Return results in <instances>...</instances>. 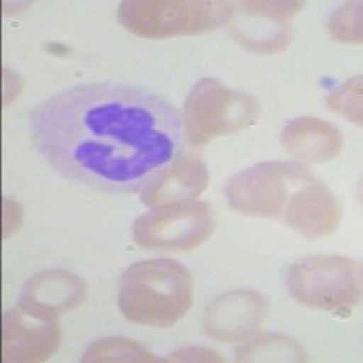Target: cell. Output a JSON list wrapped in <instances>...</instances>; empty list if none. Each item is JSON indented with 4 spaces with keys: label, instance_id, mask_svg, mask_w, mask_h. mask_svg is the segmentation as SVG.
Segmentation results:
<instances>
[{
    "label": "cell",
    "instance_id": "obj_1",
    "mask_svg": "<svg viewBox=\"0 0 363 363\" xmlns=\"http://www.w3.org/2000/svg\"><path fill=\"white\" fill-rule=\"evenodd\" d=\"M182 129L164 96L116 82L66 87L29 115L35 151L55 173L118 194L144 191L182 153Z\"/></svg>",
    "mask_w": 363,
    "mask_h": 363
},
{
    "label": "cell",
    "instance_id": "obj_2",
    "mask_svg": "<svg viewBox=\"0 0 363 363\" xmlns=\"http://www.w3.org/2000/svg\"><path fill=\"white\" fill-rule=\"evenodd\" d=\"M193 296V274L180 262L165 258L138 262L120 278V313L138 325L173 327L189 313Z\"/></svg>",
    "mask_w": 363,
    "mask_h": 363
},
{
    "label": "cell",
    "instance_id": "obj_3",
    "mask_svg": "<svg viewBox=\"0 0 363 363\" xmlns=\"http://www.w3.org/2000/svg\"><path fill=\"white\" fill-rule=\"evenodd\" d=\"M233 4L220 0H125L120 24L142 38L211 33L233 18Z\"/></svg>",
    "mask_w": 363,
    "mask_h": 363
},
{
    "label": "cell",
    "instance_id": "obj_4",
    "mask_svg": "<svg viewBox=\"0 0 363 363\" xmlns=\"http://www.w3.org/2000/svg\"><path fill=\"white\" fill-rule=\"evenodd\" d=\"M258 116L260 106L247 93L229 89L215 79H202L194 84L184 106V138L200 147L249 128Z\"/></svg>",
    "mask_w": 363,
    "mask_h": 363
},
{
    "label": "cell",
    "instance_id": "obj_5",
    "mask_svg": "<svg viewBox=\"0 0 363 363\" xmlns=\"http://www.w3.org/2000/svg\"><path fill=\"white\" fill-rule=\"evenodd\" d=\"M287 291L309 309H351L362 301V265L347 256H309L289 269Z\"/></svg>",
    "mask_w": 363,
    "mask_h": 363
},
{
    "label": "cell",
    "instance_id": "obj_6",
    "mask_svg": "<svg viewBox=\"0 0 363 363\" xmlns=\"http://www.w3.org/2000/svg\"><path fill=\"white\" fill-rule=\"evenodd\" d=\"M313 177L298 162H265L235 174L225 187L227 202L236 213L258 218L281 216L293 186ZM298 187V186H296Z\"/></svg>",
    "mask_w": 363,
    "mask_h": 363
},
{
    "label": "cell",
    "instance_id": "obj_7",
    "mask_svg": "<svg viewBox=\"0 0 363 363\" xmlns=\"http://www.w3.org/2000/svg\"><path fill=\"white\" fill-rule=\"evenodd\" d=\"M215 231V218L206 202L189 200L158 207L135 220L133 240L138 247L191 251Z\"/></svg>",
    "mask_w": 363,
    "mask_h": 363
},
{
    "label": "cell",
    "instance_id": "obj_8",
    "mask_svg": "<svg viewBox=\"0 0 363 363\" xmlns=\"http://www.w3.org/2000/svg\"><path fill=\"white\" fill-rule=\"evenodd\" d=\"M84 278L66 269H45L29 278L21 291L18 307L29 318L53 322L86 301Z\"/></svg>",
    "mask_w": 363,
    "mask_h": 363
},
{
    "label": "cell",
    "instance_id": "obj_9",
    "mask_svg": "<svg viewBox=\"0 0 363 363\" xmlns=\"http://www.w3.org/2000/svg\"><path fill=\"white\" fill-rule=\"evenodd\" d=\"M269 306L255 291H231L216 298L206 311L203 329L216 342H244L260 329Z\"/></svg>",
    "mask_w": 363,
    "mask_h": 363
},
{
    "label": "cell",
    "instance_id": "obj_10",
    "mask_svg": "<svg viewBox=\"0 0 363 363\" xmlns=\"http://www.w3.org/2000/svg\"><path fill=\"white\" fill-rule=\"evenodd\" d=\"M281 218L301 236L320 240L338 227L342 206L329 187L313 177L293 191Z\"/></svg>",
    "mask_w": 363,
    "mask_h": 363
},
{
    "label": "cell",
    "instance_id": "obj_11",
    "mask_svg": "<svg viewBox=\"0 0 363 363\" xmlns=\"http://www.w3.org/2000/svg\"><path fill=\"white\" fill-rule=\"evenodd\" d=\"M209 184V171L196 153L182 151L144 191L142 202L151 209L171 206L178 202H189L203 193Z\"/></svg>",
    "mask_w": 363,
    "mask_h": 363
},
{
    "label": "cell",
    "instance_id": "obj_12",
    "mask_svg": "<svg viewBox=\"0 0 363 363\" xmlns=\"http://www.w3.org/2000/svg\"><path fill=\"white\" fill-rule=\"evenodd\" d=\"M62 330L58 323L29 325L24 313L9 309L2 320V359L4 362L33 363L51 358L60 347Z\"/></svg>",
    "mask_w": 363,
    "mask_h": 363
},
{
    "label": "cell",
    "instance_id": "obj_13",
    "mask_svg": "<svg viewBox=\"0 0 363 363\" xmlns=\"http://www.w3.org/2000/svg\"><path fill=\"white\" fill-rule=\"evenodd\" d=\"M281 145L289 155L307 164H323L342 153L343 135L335 124L314 116H301L285 125Z\"/></svg>",
    "mask_w": 363,
    "mask_h": 363
},
{
    "label": "cell",
    "instance_id": "obj_14",
    "mask_svg": "<svg viewBox=\"0 0 363 363\" xmlns=\"http://www.w3.org/2000/svg\"><path fill=\"white\" fill-rule=\"evenodd\" d=\"M236 362H306V352L287 336L265 335L240 347Z\"/></svg>",
    "mask_w": 363,
    "mask_h": 363
},
{
    "label": "cell",
    "instance_id": "obj_15",
    "mask_svg": "<svg viewBox=\"0 0 363 363\" xmlns=\"http://www.w3.org/2000/svg\"><path fill=\"white\" fill-rule=\"evenodd\" d=\"M155 356L144 347L128 338H104L91 343L82 356V362L108 363V362H155Z\"/></svg>",
    "mask_w": 363,
    "mask_h": 363
},
{
    "label": "cell",
    "instance_id": "obj_16",
    "mask_svg": "<svg viewBox=\"0 0 363 363\" xmlns=\"http://www.w3.org/2000/svg\"><path fill=\"white\" fill-rule=\"evenodd\" d=\"M327 108L356 125H362V77L347 80L327 95Z\"/></svg>",
    "mask_w": 363,
    "mask_h": 363
},
{
    "label": "cell",
    "instance_id": "obj_17",
    "mask_svg": "<svg viewBox=\"0 0 363 363\" xmlns=\"http://www.w3.org/2000/svg\"><path fill=\"white\" fill-rule=\"evenodd\" d=\"M329 35L343 44H362V2H345L329 18Z\"/></svg>",
    "mask_w": 363,
    "mask_h": 363
},
{
    "label": "cell",
    "instance_id": "obj_18",
    "mask_svg": "<svg viewBox=\"0 0 363 363\" xmlns=\"http://www.w3.org/2000/svg\"><path fill=\"white\" fill-rule=\"evenodd\" d=\"M242 11L265 22L287 26V22L300 11L301 2H242Z\"/></svg>",
    "mask_w": 363,
    "mask_h": 363
},
{
    "label": "cell",
    "instance_id": "obj_19",
    "mask_svg": "<svg viewBox=\"0 0 363 363\" xmlns=\"http://www.w3.org/2000/svg\"><path fill=\"white\" fill-rule=\"evenodd\" d=\"M162 362H223V358H220L218 352L206 347H187L173 352L167 358H162Z\"/></svg>",
    "mask_w": 363,
    "mask_h": 363
},
{
    "label": "cell",
    "instance_id": "obj_20",
    "mask_svg": "<svg viewBox=\"0 0 363 363\" xmlns=\"http://www.w3.org/2000/svg\"><path fill=\"white\" fill-rule=\"evenodd\" d=\"M22 223V209L13 200H4V238L11 236Z\"/></svg>",
    "mask_w": 363,
    "mask_h": 363
},
{
    "label": "cell",
    "instance_id": "obj_21",
    "mask_svg": "<svg viewBox=\"0 0 363 363\" xmlns=\"http://www.w3.org/2000/svg\"><path fill=\"white\" fill-rule=\"evenodd\" d=\"M4 77H6V80H4V95H6L4 106H8V104L11 102L15 96H17V93H18L17 89H21L18 86H22V82H21V79H18V77H15V74H13L9 69H4Z\"/></svg>",
    "mask_w": 363,
    "mask_h": 363
}]
</instances>
